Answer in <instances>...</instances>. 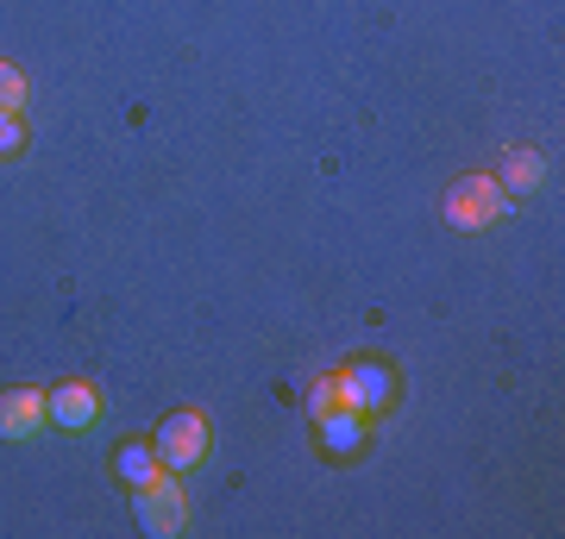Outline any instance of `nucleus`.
<instances>
[{
    "instance_id": "1",
    "label": "nucleus",
    "mask_w": 565,
    "mask_h": 539,
    "mask_svg": "<svg viewBox=\"0 0 565 539\" xmlns=\"http://www.w3.org/2000/svg\"><path fill=\"white\" fill-rule=\"evenodd\" d=\"M509 207H515V195L497 176H459L446 188V226L452 233H484V226L503 220Z\"/></svg>"
},
{
    "instance_id": "2",
    "label": "nucleus",
    "mask_w": 565,
    "mask_h": 539,
    "mask_svg": "<svg viewBox=\"0 0 565 539\" xmlns=\"http://www.w3.org/2000/svg\"><path fill=\"white\" fill-rule=\"evenodd\" d=\"M151 445H158L163 471H189V464H202L207 452H214V427H207L202 408H177V414L158 420Z\"/></svg>"
},
{
    "instance_id": "3",
    "label": "nucleus",
    "mask_w": 565,
    "mask_h": 539,
    "mask_svg": "<svg viewBox=\"0 0 565 539\" xmlns=\"http://www.w3.org/2000/svg\"><path fill=\"white\" fill-rule=\"evenodd\" d=\"M333 377H340V401L359 408V414H384L390 401L403 396V377H396L384 358H352L345 370H333Z\"/></svg>"
},
{
    "instance_id": "4",
    "label": "nucleus",
    "mask_w": 565,
    "mask_h": 539,
    "mask_svg": "<svg viewBox=\"0 0 565 539\" xmlns=\"http://www.w3.org/2000/svg\"><path fill=\"white\" fill-rule=\"evenodd\" d=\"M132 520H139V533H151V539L182 533V520H189V496H182L177 471H163L158 483L132 489Z\"/></svg>"
},
{
    "instance_id": "5",
    "label": "nucleus",
    "mask_w": 565,
    "mask_h": 539,
    "mask_svg": "<svg viewBox=\"0 0 565 539\" xmlns=\"http://www.w3.org/2000/svg\"><path fill=\"white\" fill-rule=\"evenodd\" d=\"M315 440H321L327 459H359L364 440H371V414H359V408H327L321 420H315Z\"/></svg>"
},
{
    "instance_id": "6",
    "label": "nucleus",
    "mask_w": 565,
    "mask_h": 539,
    "mask_svg": "<svg viewBox=\"0 0 565 539\" xmlns=\"http://www.w3.org/2000/svg\"><path fill=\"white\" fill-rule=\"evenodd\" d=\"M44 408H51V427L82 433V427L102 420V389L95 382H57V389H44Z\"/></svg>"
},
{
    "instance_id": "7",
    "label": "nucleus",
    "mask_w": 565,
    "mask_h": 539,
    "mask_svg": "<svg viewBox=\"0 0 565 539\" xmlns=\"http://www.w3.org/2000/svg\"><path fill=\"white\" fill-rule=\"evenodd\" d=\"M51 408H44V389H7L0 396V440H32Z\"/></svg>"
},
{
    "instance_id": "8",
    "label": "nucleus",
    "mask_w": 565,
    "mask_h": 539,
    "mask_svg": "<svg viewBox=\"0 0 565 539\" xmlns=\"http://www.w3.org/2000/svg\"><path fill=\"white\" fill-rule=\"evenodd\" d=\"M114 477H120L126 489H145V483H158V477H163L158 445H151V440H126L120 452H114Z\"/></svg>"
},
{
    "instance_id": "9",
    "label": "nucleus",
    "mask_w": 565,
    "mask_h": 539,
    "mask_svg": "<svg viewBox=\"0 0 565 539\" xmlns=\"http://www.w3.org/2000/svg\"><path fill=\"white\" fill-rule=\"evenodd\" d=\"M541 176H546V163H541V151H515V158L503 163V188L509 195H534V188H541Z\"/></svg>"
},
{
    "instance_id": "10",
    "label": "nucleus",
    "mask_w": 565,
    "mask_h": 539,
    "mask_svg": "<svg viewBox=\"0 0 565 539\" xmlns=\"http://www.w3.org/2000/svg\"><path fill=\"white\" fill-rule=\"evenodd\" d=\"M20 100H25L20 63H0V114H20Z\"/></svg>"
},
{
    "instance_id": "11",
    "label": "nucleus",
    "mask_w": 565,
    "mask_h": 539,
    "mask_svg": "<svg viewBox=\"0 0 565 539\" xmlns=\"http://www.w3.org/2000/svg\"><path fill=\"white\" fill-rule=\"evenodd\" d=\"M25 151V120L20 114H0V158H20Z\"/></svg>"
},
{
    "instance_id": "12",
    "label": "nucleus",
    "mask_w": 565,
    "mask_h": 539,
    "mask_svg": "<svg viewBox=\"0 0 565 539\" xmlns=\"http://www.w3.org/2000/svg\"><path fill=\"white\" fill-rule=\"evenodd\" d=\"M327 408H340V377H321V382H315V389H308V414L321 420Z\"/></svg>"
}]
</instances>
